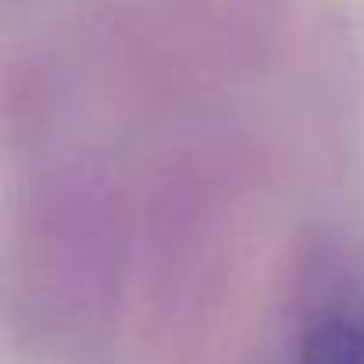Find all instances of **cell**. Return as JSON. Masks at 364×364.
Wrapping results in <instances>:
<instances>
[{
    "label": "cell",
    "instance_id": "obj_3",
    "mask_svg": "<svg viewBox=\"0 0 364 364\" xmlns=\"http://www.w3.org/2000/svg\"><path fill=\"white\" fill-rule=\"evenodd\" d=\"M289 364H364V261L332 229L289 257Z\"/></svg>",
    "mask_w": 364,
    "mask_h": 364
},
{
    "label": "cell",
    "instance_id": "obj_1",
    "mask_svg": "<svg viewBox=\"0 0 364 364\" xmlns=\"http://www.w3.org/2000/svg\"><path fill=\"white\" fill-rule=\"evenodd\" d=\"M136 254L139 211L118 171L90 157L40 171L11 222L8 325L50 353L100 346L122 311Z\"/></svg>",
    "mask_w": 364,
    "mask_h": 364
},
{
    "label": "cell",
    "instance_id": "obj_4",
    "mask_svg": "<svg viewBox=\"0 0 364 364\" xmlns=\"http://www.w3.org/2000/svg\"><path fill=\"white\" fill-rule=\"evenodd\" d=\"M8 4H15V0H8Z\"/></svg>",
    "mask_w": 364,
    "mask_h": 364
},
{
    "label": "cell",
    "instance_id": "obj_2",
    "mask_svg": "<svg viewBox=\"0 0 364 364\" xmlns=\"http://www.w3.org/2000/svg\"><path fill=\"white\" fill-rule=\"evenodd\" d=\"M254 150L236 136L186 146L139 208V264L157 336L204 325L232 275L240 232L257 190Z\"/></svg>",
    "mask_w": 364,
    "mask_h": 364
}]
</instances>
